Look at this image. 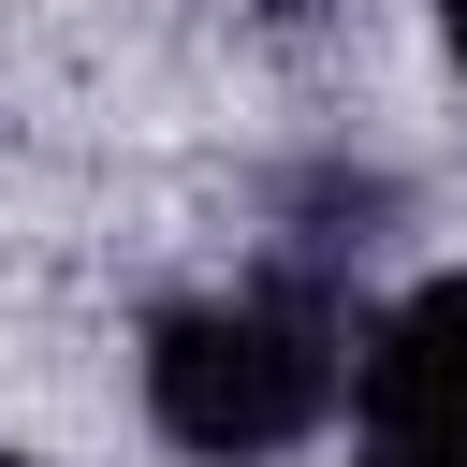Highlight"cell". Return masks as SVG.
<instances>
[{
	"label": "cell",
	"mask_w": 467,
	"mask_h": 467,
	"mask_svg": "<svg viewBox=\"0 0 467 467\" xmlns=\"http://www.w3.org/2000/svg\"><path fill=\"white\" fill-rule=\"evenodd\" d=\"M336 394H350V336L321 292H204L146 321V423L204 467H263L321 438Z\"/></svg>",
	"instance_id": "obj_1"
},
{
	"label": "cell",
	"mask_w": 467,
	"mask_h": 467,
	"mask_svg": "<svg viewBox=\"0 0 467 467\" xmlns=\"http://www.w3.org/2000/svg\"><path fill=\"white\" fill-rule=\"evenodd\" d=\"M350 409H365V438H438V423H467V277H423L409 306L365 321Z\"/></svg>",
	"instance_id": "obj_2"
},
{
	"label": "cell",
	"mask_w": 467,
	"mask_h": 467,
	"mask_svg": "<svg viewBox=\"0 0 467 467\" xmlns=\"http://www.w3.org/2000/svg\"><path fill=\"white\" fill-rule=\"evenodd\" d=\"M365 467H467V423H438V438H365Z\"/></svg>",
	"instance_id": "obj_3"
},
{
	"label": "cell",
	"mask_w": 467,
	"mask_h": 467,
	"mask_svg": "<svg viewBox=\"0 0 467 467\" xmlns=\"http://www.w3.org/2000/svg\"><path fill=\"white\" fill-rule=\"evenodd\" d=\"M438 29H452V58H467V0H438Z\"/></svg>",
	"instance_id": "obj_4"
},
{
	"label": "cell",
	"mask_w": 467,
	"mask_h": 467,
	"mask_svg": "<svg viewBox=\"0 0 467 467\" xmlns=\"http://www.w3.org/2000/svg\"><path fill=\"white\" fill-rule=\"evenodd\" d=\"M0 467H29V452H0Z\"/></svg>",
	"instance_id": "obj_5"
}]
</instances>
